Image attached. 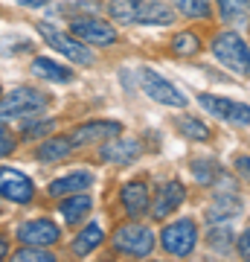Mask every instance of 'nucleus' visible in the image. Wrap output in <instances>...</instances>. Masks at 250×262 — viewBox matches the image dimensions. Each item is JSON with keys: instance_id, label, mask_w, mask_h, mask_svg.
<instances>
[{"instance_id": "obj_31", "label": "nucleus", "mask_w": 250, "mask_h": 262, "mask_svg": "<svg viewBox=\"0 0 250 262\" xmlns=\"http://www.w3.org/2000/svg\"><path fill=\"white\" fill-rule=\"evenodd\" d=\"M15 146H18V143H15V134H12L6 125H0V158L12 155V151H15Z\"/></svg>"}, {"instance_id": "obj_23", "label": "nucleus", "mask_w": 250, "mask_h": 262, "mask_svg": "<svg viewBox=\"0 0 250 262\" xmlns=\"http://www.w3.org/2000/svg\"><path fill=\"white\" fill-rule=\"evenodd\" d=\"M192 175L198 184L210 187V184H215V181L221 178V166H218L215 158H198V160H192Z\"/></svg>"}, {"instance_id": "obj_3", "label": "nucleus", "mask_w": 250, "mask_h": 262, "mask_svg": "<svg viewBox=\"0 0 250 262\" xmlns=\"http://www.w3.org/2000/svg\"><path fill=\"white\" fill-rule=\"evenodd\" d=\"M35 29H38V35L44 38V41L56 50V53H61L64 58L76 61L79 67H90L93 64V53L87 50V44H84V41H79L76 35H67V32H61V29L50 27L47 20H38Z\"/></svg>"}, {"instance_id": "obj_28", "label": "nucleus", "mask_w": 250, "mask_h": 262, "mask_svg": "<svg viewBox=\"0 0 250 262\" xmlns=\"http://www.w3.org/2000/svg\"><path fill=\"white\" fill-rule=\"evenodd\" d=\"M12 259L15 262H53L56 256L47 251V248H41V245H24L20 251L12 253Z\"/></svg>"}, {"instance_id": "obj_15", "label": "nucleus", "mask_w": 250, "mask_h": 262, "mask_svg": "<svg viewBox=\"0 0 250 262\" xmlns=\"http://www.w3.org/2000/svg\"><path fill=\"white\" fill-rule=\"evenodd\" d=\"M186 198V189L180 181H169L163 187L157 189V198H154V204H151V215L154 219H166L169 213H175L177 207L184 204Z\"/></svg>"}, {"instance_id": "obj_13", "label": "nucleus", "mask_w": 250, "mask_h": 262, "mask_svg": "<svg viewBox=\"0 0 250 262\" xmlns=\"http://www.w3.org/2000/svg\"><path fill=\"white\" fill-rule=\"evenodd\" d=\"M140 155H143V146L137 140H131V137H125V140H117V137L105 140V146L99 149V158L105 163H117V166H128Z\"/></svg>"}, {"instance_id": "obj_2", "label": "nucleus", "mask_w": 250, "mask_h": 262, "mask_svg": "<svg viewBox=\"0 0 250 262\" xmlns=\"http://www.w3.org/2000/svg\"><path fill=\"white\" fill-rule=\"evenodd\" d=\"M50 105V96L35 91V88H15L0 96V122L3 120H27L35 117Z\"/></svg>"}, {"instance_id": "obj_20", "label": "nucleus", "mask_w": 250, "mask_h": 262, "mask_svg": "<svg viewBox=\"0 0 250 262\" xmlns=\"http://www.w3.org/2000/svg\"><path fill=\"white\" fill-rule=\"evenodd\" d=\"M215 3L227 27H241L250 20V0H215Z\"/></svg>"}, {"instance_id": "obj_30", "label": "nucleus", "mask_w": 250, "mask_h": 262, "mask_svg": "<svg viewBox=\"0 0 250 262\" xmlns=\"http://www.w3.org/2000/svg\"><path fill=\"white\" fill-rule=\"evenodd\" d=\"M56 128V120H35V122H24V137L27 140H38Z\"/></svg>"}, {"instance_id": "obj_11", "label": "nucleus", "mask_w": 250, "mask_h": 262, "mask_svg": "<svg viewBox=\"0 0 250 262\" xmlns=\"http://www.w3.org/2000/svg\"><path fill=\"white\" fill-rule=\"evenodd\" d=\"M24 245H41V248H50L61 239V227L50 219H29V222H20L18 230H15Z\"/></svg>"}, {"instance_id": "obj_34", "label": "nucleus", "mask_w": 250, "mask_h": 262, "mask_svg": "<svg viewBox=\"0 0 250 262\" xmlns=\"http://www.w3.org/2000/svg\"><path fill=\"white\" fill-rule=\"evenodd\" d=\"M20 6H27V9H38V6H47V3H53V0H18Z\"/></svg>"}, {"instance_id": "obj_5", "label": "nucleus", "mask_w": 250, "mask_h": 262, "mask_svg": "<svg viewBox=\"0 0 250 262\" xmlns=\"http://www.w3.org/2000/svg\"><path fill=\"white\" fill-rule=\"evenodd\" d=\"M140 88H143V94L148 99H154L157 105H166V108H186V102H189L166 76H160L151 67H143L140 70Z\"/></svg>"}, {"instance_id": "obj_14", "label": "nucleus", "mask_w": 250, "mask_h": 262, "mask_svg": "<svg viewBox=\"0 0 250 262\" xmlns=\"http://www.w3.org/2000/svg\"><path fill=\"white\" fill-rule=\"evenodd\" d=\"M120 201L125 207V213L140 219V215L148 213V204H151V192H148L146 181H128L125 187L120 189Z\"/></svg>"}, {"instance_id": "obj_18", "label": "nucleus", "mask_w": 250, "mask_h": 262, "mask_svg": "<svg viewBox=\"0 0 250 262\" xmlns=\"http://www.w3.org/2000/svg\"><path fill=\"white\" fill-rule=\"evenodd\" d=\"M90 207H93V201L87 192H73V195H64L58 201V213H61V219L67 225H79L84 215L90 213Z\"/></svg>"}, {"instance_id": "obj_22", "label": "nucleus", "mask_w": 250, "mask_h": 262, "mask_svg": "<svg viewBox=\"0 0 250 262\" xmlns=\"http://www.w3.org/2000/svg\"><path fill=\"white\" fill-rule=\"evenodd\" d=\"M73 151V143L70 137H47L44 143H38V160H47V163H53V160H64L67 155Z\"/></svg>"}, {"instance_id": "obj_26", "label": "nucleus", "mask_w": 250, "mask_h": 262, "mask_svg": "<svg viewBox=\"0 0 250 262\" xmlns=\"http://www.w3.org/2000/svg\"><path fill=\"white\" fill-rule=\"evenodd\" d=\"M177 131H180L184 137H189V140H195V143H207L213 137V131L207 128L201 120H195V117H180V120H177Z\"/></svg>"}, {"instance_id": "obj_1", "label": "nucleus", "mask_w": 250, "mask_h": 262, "mask_svg": "<svg viewBox=\"0 0 250 262\" xmlns=\"http://www.w3.org/2000/svg\"><path fill=\"white\" fill-rule=\"evenodd\" d=\"M213 56L218 58L227 70L250 79V47L244 44V38H241L239 32H233V29L218 32V35L213 38Z\"/></svg>"}, {"instance_id": "obj_35", "label": "nucleus", "mask_w": 250, "mask_h": 262, "mask_svg": "<svg viewBox=\"0 0 250 262\" xmlns=\"http://www.w3.org/2000/svg\"><path fill=\"white\" fill-rule=\"evenodd\" d=\"M6 253H9V236H3V233H0V259H3Z\"/></svg>"}, {"instance_id": "obj_17", "label": "nucleus", "mask_w": 250, "mask_h": 262, "mask_svg": "<svg viewBox=\"0 0 250 262\" xmlns=\"http://www.w3.org/2000/svg\"><path fill=\"white\" fill-rule=\"evenodd\" d=\"M241 213V198L236 192H215L213 204L207 207V222L210 225H221L227 219Z\"/></svg>"}, {"instance_id": "obj_4", "label": "nucleus", "mask_w": 250, "mask_h": 262, "mask_svg": "<svg viewBox=\"0 0 250 262\" xmlns=\"http://www.w3.org/2000/svg\"><path fill=\"white\" fill-rule=\"evenodd\" d=\"M113 251L125 253V256H137V259L148 256V253L154 251V233H151V227L140 225V222L122 225L113 233Z\"/></svg>"}, {"instance_id": "obj_6", "label": "nucleus", "mask_w": 250, "mask_h": 262, "mask_svg": "<svg viewBox=\"0 0 250 262\" xmlns=\"http://www.w3.org/2000/svg\"><path fill=\"white\" fill-rule=\"evenodd\" d=\"M160 245H163L166 253L184 259V256H189L195 251V245H198V225H195L192 219H177V222L163 227Z\"/></svg>"}, {"instance_id": "obj_24", "label": "nucleus", "mask_w": 250, "mask_h": 262, "mask_svg": "<svg viewBox=\"0 0 250 262\" xmlns=\"http://www.w3.org/2000/svg\"><path fill=\"white\" fill-rule=\"evenodd\" d=\"M172 6H175V12H180L186 20H204V18H210V12H213V3H210V0H172Z\"/></svg>"}, {"instance_id": "obj_19", "label": "nucleus", "mask_w": 250, "mask_h": 262, "mask_svg": "<svg viewBox=\"0 0 250 262\" xmlns=\"http://www.w3.org/2000/svg\"><path fill=\"white\" fill-rule=\"evenodd\" d=\"M105 239V230L102 225H96V222H90V225L84 227V230H79V236L73 239V245H70V251L76 253V256H87V253H93L99 245H102Z\"/></svg>"}, {"instance_id": "obj_25", "label": "nucleus", "mask_w": 250, "mask_h": 262, "mask_svg": "<svg viewBox=\"0 0 250 262\" xmlns=\"http://www.w3.org/2000/svg\"><path fill=\"white\" fill-rule=\"evenodd\" d=\"M108 15L122 27L137 24V0H111L108 3Z\"/></svg>"}, {"instance_id": "obj_12", "label": "nucleus", "mask_w": 250, "mask_h": 262, "mask_svg": "<svg viewBox=\"0 0 250 262\" xmlns=\"http://www.w3.org/2000/svg\"><path fill=\"white\" fill-rule=\"evenodd\" d=\"M172 20H175V6L169 0H137V24L169 27Z\"/></svg>"}, {"instance_id": "obj_16", "label": "nucleus", "mask_w": 250, "mask_h": 262, "mask_svg": "<svg viewBox=\"0 0 250 262\" xmlns=\"http://www.w3.org/2000/svg\"><path fill=\"white\" fill-rule=\"evenodd\" d=\"M90 187H93V175L87 172V169H79V172H70V175H64V178L50 181L47 192H50L53 198H64V195H73V192H87Z\"/></svg>"}, {"instance_id": "obj_10", "label": "nucleus", "mask_w": 250, "mask_h": 262, "mask_svg": "<svg viewBox=\"0 0 250 262\" xmlns=\"http://www.w3.org/2000/svg\"><path fill=\"white\" fill-rule=\"evenodd\" d=\"M0 198H6L12 204H29L35 198V184L20 169L0 166Z\"/></svg>"}, {"instance_id": "obj_27", "label": "nucleus", "mask_w": 250, "mask_h": 262, "mask_svg": "<svg viewBox=\"0 0 250 262\" xmlns=\"http://www.w3.org/2000/svg\"><path fill=\"white\" fill-rule=\"evenodd\" d=\"M207 245H210L213 251H218V253H227L230 251V245H233V230L224 225V222L218 227L213 225V230L207 233Z\"/></svg>"}, {"instance_id": "obj_21", "label": "nucleus", "mask_w": 250, "mask_h": 262, "mask_svg": "<svg viewBox=\"0 0 250 262\" xmlns=\"http://www.w3.org/2000/svg\"><path fill=\"white\" fill-rule=\"evenodd\" d=\"M32 73L47 79V82H58V84L73 82V70L64 67V64H56L53 58H35V61H32Z\"/></svg>"}, {"instance_id": "obj_9", "label": "nucleus", "mask_w": 250, "mask_h": 262, "mask_svg": "<svg viewBox=\"0 0 250 262\" xmlns=\"http://www.w3.org/2000/svg\"><path fill=\"white\" fill-rule=\"evenodd\" d=\"M198 105L207 114H213V117L230 122V125H250V105H244V102L213 96V94H198Z\"/></svg>"}, {"instance_id": "obj_29", "label": "nucleus", "mask_w": 250, "mask_h": 262, "mask_svg": "<svg viewBox=\"0 0 250 262\" xmlns=\"http://www.w3.org/2000/svg\"><path fill=\"white\" fill-rule=\"evenodd\" d=\"M172 50H175L177 56H195L201 50V38L195 35V32H177L175 41H172Z\"/></svg>"}, {"instance_id": "obj_33", "label": "nucleus", "mask_w": 250, "mask_h": 262, "mask_svg": "<svg viewBox=\"0 0 250 262\" xmlns=\"http://www.w3.org/2000/svg\"><path fill=\"white\" fill-rule=\"evenodd\" d=\"M233 166H236V172H239L244 181H250V155H239Z\"/></svg>"}, {"instance_id": "obj_8", "label": "nucleus", "mask_w": 250, "mask_h": 262, "mask_svg": "<svg viewBox=\"0 0 250 262\" xmlns=\"http://www.w3.org/2000/svg\"><path fill=\"white\" fill-rule=\"evenodd\" d=\"M120 134H122L120 120H90L70 131V143H73V149H84V146H93V143L113 140Z\"/></svg>"}, {"instance_id": "obj_36", "label": "nucleus", "mask_w": 250, "mask_h": 262, "mask_svg": "<svg viewBox=\"0 0 250 262\" xmlns=\"http://www.w3.org/2000/svg\"><path fill=\"white\" fill-rule=\"evenodd\" d=\"M0 96H3V91H0Z\"/></svg>"}, {"instance_id": "obj_32", "label": "nucleus", "mask_w": 250, "mask_h": 262, "mask_svg": "<svg viewBox=\"0 0 250 262\" xmlns=\"http://www.w3.org/2000/svg\"><path fill=\"white\" fill-rule=\"evenodd\" d=\"M236 251H239L241 259H250V227L239 236V242H236Z\"/></svg>"}, {"instance_id": "obj_37", "label": "nucleus", "mask_w": 250, "mask_h": 262, "mask_svg": "<svg viewBox=\"0 0 250 262\" xmlns=\"http://www.w3.org/2000/svg\"><path fill=\"white\" fill-rule=\"evenodd\" d=\"M247 24H250V20H247Z\"/></svg>"}, {"instance_id": "obj_7", "label": "nucleus", "mask_w": 250, "mask_h": 262, "mask_svg": "<svg viewBox=\"0 0 250 262\" xmlns=\"http://www.w3.org/2000/svg\"><path fill=\"white\" fill-rule=\"evenodd\" d=\"M70 32L79 41L90 44V47H111V44H117V29L108 20L96 18V15H79L70 24Z\"/></svg>"}]
</instances>
